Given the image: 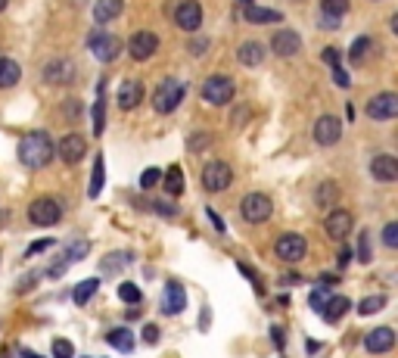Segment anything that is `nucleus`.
<instances>
[{"label":"nucleus","instance_id":"nucleus-40","mask_svg":"<svg viewBox=\"0 0 398 358\" xmlns=\"http://www.w3.org/2000/svg\"><path fill=\"white\" fill-rule=\"evenodd\" d=\"M75 346L68 339H53V358H72Z\"/></svg>","mask_w":398,"mask_h":358},{"label":"nucleus","instance_id":"nucleus-51","mask_svg":"<svg viewBox=\"0 0 398 358\" xmlns=\"http://www.w3.org/2000/svg\"><path fill=\"white\" fill-rule=\"evenodd\" d=\"M323 19H321V26H327V28H339V16H327V13H321Z\"/></svg>","mask_w":398,"mask_h":358},{"label":"nucleus","instance_id":"nucleus-2","mask_svg":"<svg viewBox=\"0 0 398 358\" xmlns=\"http://www.w3.org/2000/svg\"><path fill=\"white\" fill-rule=\"evenodd\" d=\"M199 94H202V100L209 103V106H224V103L234 100L236 84H234V78H227V75H211L202 82Z\"/></svg>","mask_w":398,"mask_h":358},{"label":"nucleus","instance_id":"nucleus-8","mask_svg":"<svg viewBox=\"0 0 398 358\" xmlns=\"http://www.w3.org/2000/svg\"><path fill=\"white\" fill-rule=\"evenodd\" d=\"M155 50H159V38L153 32H134L128 38V53L137 63H146L149 57H155Z\"/></svg>","mask_w":398,"mask_h":358},{"label":"nucleus","instance_id":"nucleus-41","mask_svg":"<svg viewBox=\"0 0 398 358\" xmlns=\"http://www.w3.org/2000/svg\"><path fill=\"white\" fill-rule=\"evenodd\" d=\"M358 258L361 262H370V234L367 231H361V240H358Z\"/></svg>","mask_w":398,"mask_h":358},{"label":"nucleus","instance_id":"nucleus-53","mask_svg":"<svg viewBox=\"0 0 398 358\" xmlns=\"http://www.w3.org/2000/svg\"><path fill=\"white\" fill-rule=\"evenodd\" d=\"M22 358H41L37 352H28V349H22Z\"/></svg>","mask_w":398,"mask_h":358},{"label":"nucleus","instance_id":"nucleus-54","mask_svg":"<svg viewBox=\"0 0 398 358\" xmlns=\"http://www.w3.org/2000/svg\"><path fill=\"white\" fill-rule=\"evenodd\" d=\"M6 3H10V0H0V13H3V10H6Z\"/></svg>","mask_w":398,"mask_h":358},{"label":"nucleus","instance_id":"nucleus-39","mask_svg":"<svg viewBox=\"0 0 398 358\" xmlns=\"http://www.w3.org/2000/svg\"><path fill=\"white\" fill-rule=\"evenodd\" d=\"M383 243L389 246V249H395V246H398V225H395V221H389V225L383 227Z\"/></svg>","mask_w":398,"mask_h":358},{"label":"nucleus","instance_id":"nucleus-47","mask_svg":"<svg viewBox=\"0 0 398 358\" xmlns=\"http://www.w3.org/2000/svg\"><path fill=\"white\" fill-rule=\"evenodd\" d=\"M333 82L339 84V88H348V75L342 72V66H333Z\"/></svg>","mask_w":398,"mask_h":358},{"label":"nucleus","instance_id":"nucleus-16","mask_svg":"<svg viewBox=\"0 0 398 358\" xmlns=\"http://www.w3.org/2000/svg\"><path fill=\"white\" fill-rule=\"evenodd\" d=\"M75 78V63L72 59H50L47 66H44V82L47 84H68Z\"/></svg>","mask_w":398,"mask_h":358},{"label":"nucleus","instance_id":"nucleus-5","mask_svg":"<svg viewBox=\"0 0 398 358\" xmlns=\"http://www.w3.org/2000/svg\"><path fill=\"white\" fill-rule=\"evenodd\" d=\"M28 218H31V225H37V227H50L62 218V206L56 200H50V196H37L28 206Z\"/></svg>","mask_w":398,"mask_h":358},{"label":"nucleus","instance_id":"nucleus-48","mask_svg":"<svg viewBox=\"0 0 398 358\" xmlns=\"http://www.w3.org/2000/svg\"><path fill=\"white\" fill-rule=\"evenodd\" d=\"M143 339H146V343H155V339H159V327L146 324V327H143Z\"/></svg>","mask_w":398,"mask_h":358},{"label":"nucleus","instance_id":"nucleus-37","mask_svg":"<svg viewBox=\"0 0 398 358\" xmlns=\"http://www.w3.org/2000/svg\"><path fill=\"white\" fill-rule=\"evenodd\" d=\"M159 181H162V171L159 169H146L140 175V190H153Z\"/></svg>","mask_w":398,"mask_h":358},{"label":"nucleus","instance_id":"nucleus-25","mask_svg":"<svg viewBox=\"0 0 398 358\" xmlns=\"http://www.w3.org/2000/svg\"><path fill=\"white\" fill-rule=\"evenodd\" d=\"M162 184H165V194L168 196H180L184 194V169L180 165H171V169L165 171V178H162Z\"/></svg>","mask_w":398,"mask_h":358},{"label":"nucleus","instance_id":"nucleus-50","mask_svg":"<svg viewBox=\"0 0 398 358\" xmlns=\"http://www.w3.org/2000/svg\"><path fill=\"white\" fill-rule=\"evenodd\" d=\"M205 215H209V218H211V225H215V231H224V221L218 218V212H215V209H205Z\"/></svg>","mask_w":398,"mask_h":358},{"label":"nucleus","instance_id":"nucleus-23","mask_svg":"<svg viewBox=\"0 0 398 358\" xmlns=\"http://www.w3.org/2000/svg\"><path fill=\"white\" fill-rule=\"evenodd\" d=\"M122 10H124V0H97V3H93V19L103 26V22L118 19Z\"/></svg>","mask_w":398,"mask_h":358},{"label":"nucleus","instance_id":"nucleus-33","mask_svg":"<svg viewBox=\"0 0 398 358\" xmlns=\"http://www.w3.org/2000/svg\"><path fill=\"white\" fill-rule=\"evenodd\" d=\"M321 13H327V16H345L348 13V0H321Z\"/></svg>","mask_w":398,"mask_h":358},{"label":"nucleus","instance_id":"nucleus-44","mask_svg":"<svg viewBox=\"0 0 398 358\" xmlns=\"http://www.w3.org/2000/svg\"><path fill=\"white\" fill-rule=\"evenodd\" d=\"M87 249H91V246H87V243H78V246H68L66 258H68V262H72V258H84V256H87Z\"/></svg>","mask_w":398,"mask_h":358},{"label":"nucleus","instance_id":"nucleus-32","mask_svg":"<svg viewBox=\"0 0 398 358\" xmlns=\"http://www.w3.org/2000/svg\"><path fill=\"white\" fill-rule=\"evenodd\" d=\"M128 262H131L128 252H109V256H103L100 268H103L106 274H112V271H118V265H128Z\"/></svg>","mask_w":398,"mask_h":358},{"label":"nucleus","instance_id":"nucleus-42","mask_svg":"<svg viewBox=\"0 0 398 358\" xmlns=\"http://www.w3.org/2000/svg\"><path fill=\"white\" fill-rule=\"evenodd\" d=\"M187 50H190L193 57H202V53L209 50V41H205V38H193L190 44H187Z\"/></svg>","mask_w":398,"mask_h":358},{"label":"nucleus","instance_id":"nucleus-7","mask_svg":"<svg viewBox=\"0 0 398 358\" xmlns=\"http://www.w3.org/2000/svg\"><path fill=\"white\" fill-rule=\"evenodd\" d=\"M230 181H234V171H230V165L221 162V159H215V162H209L202 169V187L209 190V194H221V190H227Z\"/></svg>","mask_w":398,"mask_h":358},{"label":"nucleus","instance_id":"nucleus-1","mask_svg":"<svg viewBox=\"0 0 398 358\" xmlns=\"http://www.w3.org/2000/svg\"><path fill=\"white\" fill-rule=\"evenodd\" d=\"M56 156V144L47 131H28L19 140V162L25 169H44Z\"/></svg>","mask_w":398,"mask_h":358},{"label":"nucleus","instance_id":"nucleus-29","mask_svg":"<svg viewBox=\"0 0 398 358\" xmlns=\"http://www.w3.org/2000/svg\"><path fill=\"white\" fill-rule=\"evenodd\" d=\"M97 290H100V281H97V277L75 283V290H72V302H75V305H87V302H91V296L97 293Z\"/></svg>","mask_w":398,"mask_h":358},{"label":"nucleus","instance_id":"nucleus-27","mask_svg":"<svg viewBox=\"0 0 398 358\" xmlns=\"http://www.w3.org/2000/svg\"><path fill=\"white\" fill-rule=\"evenodd\" d=\"M103 91H106V82L100 78V84H97V103H93V134H103L106 131V103H103Z\"/></svg>","mask_w":398,"mask_h":358},{"label":"nucleus","instance_id":"nucleus-35","mask_svg":"<svg viewBox=\"0 0 398 358\" xmlns=\"http://www.w3.org/2000/svg\"><path fill=\"white\" fill-rule=\"evenodd\" d=\"M383 305H386V296H367V299L358 305V312L361 314H373V312H379Z\"/></svg>","mask_w":398,"mask_h":358},{"label":"nucleus","instance_id":"nucleus-9","mask_svg":"<svg viewBox=\"0 0 398 358\" xmlns=\"http://www.w3.org/2000/svg\"><path fill=\"white\" fill-rule=\"evenodd\" d=\"M174 26L184 28V32H199V26H202V7H199V0H180L178 10H174Z\"/></svg>","mask_w":398,"mask_h":358},{"label":"nucleus","instance_id":"nucleus-49","mask_svg":"<svg viewBox=\"0 0 398 358\" xmlns=\"http://www.w3.org/2000/svg\"><path fill=\"white\" fill-rule=\"evenodd\" d=\"M323 59H327L330 66H339V53H336L333 47H327V50H323Z\"/></svg>","mask_w":398,"mask_h":358},{"label":"nucleus","instance_id":"nucleus-22","mask_svg":"<svg viewBox=\"0 0 398 358\" xmlns=\"http://www.w3.org/2000/svg\"><path fill=\"white\" fill-rule=\"evenodd\" d=\"M243 19L252 22V26H267V22H280V19H283V13H280V10H267V7L246 3V10H243Z\"/></svg>","mask_w":398,"mask_h":358},{"label":"nucleus","instance_id":"nucleus-21","mask_svg":"<svg viewBox=\"0 0 398 358\" xmlns=\"http://www.w3.org/2000/svg\"><path fill=\"white\" fill-rule=\"evenodd\" d=\"M236 59H240V66H246V69H255V66L265 63V47H261L258 41H243L240 50H236Z\"/></svg>","mask_w":398,"mask_h":358},{"label":"nucleus","instance_id":"nucleus-3","mask_svg":"<svg viewBox=\"0 0 398 358\" xmlns=\"http://www.w3.org/2000/svg\"><path fill=\"white\" fill-rule=\"evenodd\" d=\"M180 100H184V84L174 82V78H165V82L153 91V109L162 115L174 113V109L180 106Z\"/></svg>","mask_w":398,"mask_h":358},{"label":"nucleus","instance_id":"nucleus-30","mask_svg":"<svg viewBox=\"0 0 398 358\" xmlns=\"http://www.w3.org/2000/svg\"><path fill=\"white\" fill-rule=\"evenodd\" d=\"M106 343H109L112 349H122V352H131V349H134V337H131L124 327H118V330H109V333H106Z\"/></svg>","mask_w":398,"mask_h":358},{"label":"nucleus","instance_id":"nucleus-55","mask_svg":"<svg viewBox=\"0 0 398 358\" xmlns=\"http://www.w3.org/2000/svg\"><path fill=\"white\" fill-rule=\"evenodd\" d=\"M240 3H252V0H240Z\"/></svg>","mask_w":398,"mask_h":358},{"label":"nucleus","instance_id":"nucleus-12","mask_svg":"<svg viewBox=\"0 0 398 358\" xmlns=\"http://www.w3.org/2000/svg\"><path fill=\"white\" fill-rule=\"evenodd\" d=\"M87 44H91V53L100 59V63H112V59L122 53V44H118V38H112V35H103V32H93Z\"/></svg>","mask_w":398,"mask_h":358},{"label":"nucleus","instance_id":"nucleus-17","mask_svg":"<svg viewBox=\"0 0 398 358\" xmlns=\"http://www.w3.org/2000/svg\"><path fill=\"white\" fill-rule=\"evenodd\" d=\"M370 175L377 178V181H383V184L398 181V159H395V156H389V153H383V156H373V162H370Z\"/></svg>","mask_w":398,"mask_h":358},{"label":"nucleus","instance_id":"nucleus-43","mask_svg":"<svg viewBox=\"0 0 398 358\" xmlns=\"http://www.w3.org/2000/svg\"><path fill=\"white\" fill-rule=\"evenodd\" d=\"M236 268H240V271H243V277H249V281H252V283H255V290H258V293H261V290H265V287H261V281H258V274H255V271H252V268H249V265H246V262H240V265H236Z\"/></svg>","mask_w":398,"mask_h":358},{"label":"nucleus","instance_id":"nucleus-24","mask_svg":"<svg viewBox=\"0 0 398 358\" xmlns=\"http://www.w3.org/2000/svg\"><path fill=\"white\" fill-rule=\"evenodd\" d=\"M348 308H352L348 296H327V299H323V305H321V312H323V318H327L330 324H336V321H339Z\"/></svg>","mask_w":398,"mask_h":358},{"label":"nucleus","instance_id":"nucleus-38","mask_svg":"<svg viewBox=\"0 0 398 358\" xmlns=\"http://www.w3.org/2000/svg\"><path fill=\"white\" fill-rule=\"evenodd\" d=\"M209 144H211V134H209V131H202V134H190V140H187V147H190L193 153L205 150Z\"/></svg>","mask_w":398,"mask_h":358},{"label":"nucleus","instance_id":"nucleus-34","mask_svg":"<svg viewBox=\"0 0 398 358\" xmlns=\"http://www.w3.org/2000/svg\"><path fill=\"white\" fill-rule=\"evenodd\" d=\"M118 299L128 302V305H137V302H140V287H137V283H122V287H118Z\"/></svg>","mask_w":398,"mask_h":358},{"label":"nucleus","instance_id":"nucleus-6","mask_svg":"<svg viewBox=\"0 0 398 358\" xmlns=\"http://www.w3.org/2000/svg\"><path fill=\"white\" fill-rule=\"evenodd\" d=\"M274 252H277V258H283V262H302L305 252H308V240H305L302 234H280V237L274 240Z\"/></svg>","mask_w":398,"mask_h":358},{"label":"nucleus","instance_id":"nucleus-13","mask_svg":"<svg viewBox=\"0 0 398 358\" xmlns=\"http://www.w3.org/2000/svg\"><path fill=\"white\" fill-rule=\"evenodd\" d=\"M56 150H59V159L66 165H78L87 153V140L81 138V134H66V138L56 144Z\"/></svg>","mask_w":398,"mask_h":358},{"label":"nucleus","instance_id":"nucleus-45","mask_svg":"<svg viewBox=\"0 0 398 358\" xmlns=\"http://www.w3.org/2000/svg\"><path fill=\"white\" fill-rule=\"evenodd\" d=\"M50 246H53V240H35V243H31V249H25V256H37V252L50 249Z\"/></svg>","mask_w":398,"mask_h":358},{"label":"nucleus","instance_id":"nucleus-10","mask_svg":"<svg viewBox=\"0 0 398 358\" xmlns=\"http://www.w3.org/2000/svg\"><path fill=\"white\" fill-rule=\"evenodd\" d=\"M352 227H354V215L348 212V209H333V212L323 218V231L333 240H345L348 234H352Z\"/></svg>","mask_w":398,"mask_h":358},{"label":"nucleus","instance_id":"nucleus-18","mask_svg":"<svg viewBox=\"0 0 398 358\" xmlns=\"http://www.w3.org/2000/svg\"><path fill=\"white\" fill-rule=\"evenodd\" d=\"M271 50L277 53V57H296V53L302 50V38H298L296 32H290V28H283V32H277L271 38Z\"/></svg>","mask_w":398,"mask_h":358},{"label":"nucleus","instance_id":"nucleus-4","mask_svg":"<svg viewBox=\"0 0 398 358\" xmlns=\"http://www.w3.org/2000/svg\"><path fill=\"white\" fill-rule=\"evenodd\" d=\"M274 212V202L267 194H246L240 200V215L249 221V225H261V221H267Z\"/></svg>","mask_w":398,"mask_h":358},{"label":"nucleus","instance_id":"nucleus-36","mask_svg":"<svg viewBox=\"0 0 398 358\" xmlns=\"http://www.w3.org/2000/svg\"><path fill=\"white\" fill-rule=\"evenodd\" d=\"M370 47H373V41H370V38H358V41L352 44V50H348V59H352V63H358V59L364 57V53L370 50Z\"/></svg>","mask_w":398,"mask_h":358},{"label":"nucleus","instance_id":"nucleus-52","mask_svg":"<svg viewBox=\"0 0 398 358\" xmlns=\"http://www.w3.org/2000/svg\"><path fill=\"white\" fill-rule=\"evenodd\" d=\"M271 339L277 346H283V330H280V327H271Z\"/></svg>","mask_w":398,"mask_h":358},{"label":"nucleus","instance_id":"nucleus-15","mask_svg":"<svg viewBox=\"0 0 398 358\" xmlns=\"http://www.w3.org/2000/svg\"><path fill=\"white\" fill-rule=\"evenodd\" d=\"M314 144H321V147H333L336 140H339V134H342V125H339V119L336 115H321V119L314 122Z\"/></svg>","mask_w":398,"mask_h":358},{"label":"nucleus","instance_id":"nucleus-11","mask_svg":"<svg viewBox=\"0 0 398 358\" xmlns=\"http://www.w3.org/2000/svg\"><path fill=\"white\" fill-rule=\"evenodd\" d=\"M367 115H370L373 122H389L398 115V97L392 94V91H386V94H377L370 103H367Z\"/></svg>","mask_w":398,"mask_h":358},{"label":"nucleus","instance_id":"nucleus-26","mask_svg":"<svg viewBox=\"0 0 398 358\" xmlns=\"http://www.w3.org/2000/svg\"><path fill=\"white\" fill-rule=\"evenodd\" d=\"M336 200H339V184H336V181H321V184H317V194H314V202H317V206H321V209H330Z\"/></svg>","mask_w":398,"mask_h":358},{"label":"nucleus","instance_id":"nucleus-19","mask_svg":"<svg viewBox=\"0 0 398 358\" xmlns=\"http://www.w3.org/2000/svg\"><path fill=\"white\" fill-rule=\"evenodd\" d=\"M140 103H143V84L134 82V78L122 82V88H118V106H122L124 113H131V109H137Z\"/></svg>","mask_w":398,"mask_h":358},{"label":"nucleus","instance_id":"nucleus-31","mask_svg":"<svg viewBox=\"0 0 398 358\" xmlns=\"http://www.w3.org/2000/svg\"><path fill=\"white\" fill-rule=\"evenodd\" d=\"M103 184H106V162H103V156H97V162H93V175H91V196H100Z\"/></svg>","mask_w":398,"mask_h":358},{"label":"nucleus","instance_id":"nucleus-46","mask_svg":"<svg viewBox=\"0 0 398 358\" xmlns=\"http://www.w3.org/2000/svg\"><path fill=\"white\" fill-rule=\"evenodd\" d=\"M153 209L159 215H168V218H174V215H178V206H168V202H153Z\"/></svg>","mask_w":398,"mask_h":358},{"label":"nucleus","instance_id":"nucleus-14","mask_svg":"<svg viewBox=\"0 0 398 358\" xmlns=\"http://www.w3.org/2000/svg\"><path fill=\"white\" fill-rule=\"evenodd\" d=\"M364 349L370 352V355H386V352L395 349V330L392 327H377V330H370L364 337Z\"/></svg>","mask_w":398,"mask_h":358},{"label":"nucleus","instance_id":"nucleus-20","mask_svg":"<svg viewBox=\"0 0 398 358\" xmlns=\"http://www.w3.org/2000/svg\"><path fill=\"white\" fill-rule=\"evenodd\" d=\"M187 308V293L178 281H168L165 283V302H162V312L165 314H178Z\"/></svg>","mask_w":398,"mask_h":358},{"label":"nucleus","instance_id":"nucleus-28","mask_svg":"<svg viewBox=\"0 0 398 358\" xmlns=\"http://www.w3.org/2000/svg\"><path fill=\"white\" fill-rule=\"evenodd\" d=\"M19 75H22V69H19L16 59L0 57V88H12L19 82Z\"/></svg>","mask_w":398,"mask_h":358}]
</instances>
